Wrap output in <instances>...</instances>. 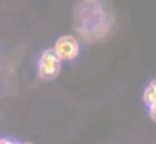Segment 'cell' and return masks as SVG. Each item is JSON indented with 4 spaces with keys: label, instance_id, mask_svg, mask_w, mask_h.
Wrapping results in <instances>:
<instances>
[{
    "label": "cell",
    "instance_id": "obj_3",
    "mask_svg": "<svg viewBox=\"0 0 156 144\" xmlns=\"http://www.w3.org/2000/svg\"><path fill=\"white\" fill-rule=\"evenodd\" d=\"M144 102H146L147 105H153L156 102V80L149 82V86L146 87V91H144Z\"/></svg>",
    "mask_w": 156,
    "mask_h": 144
},
{
    "label": "cell",
    "instance_id": "obj_1",
    "mask_svg": "<svg viewBox=\"0 0 156 144\" xmlns=\"http://www.w3.org/2000/svg\"><path fill=\"white\" fill-rule=\"evenodd\" d=\"M60 61L58 57L53 54V50H44L41 55H39V62H37V75L41 80L50 82L53 78L58 77L60 73Z\"/></svg>",
    "mask_w": 156,
    "mask_h": 144
},
{
    "label": "cell",
    "instance_id": "obj_6",
    "mask_svg": "<svg viewBox=\"0 0 156 144\" xmlns=\"http://www.w3.org/2000/svg\"><path fill=\"white\" fill-rule=\"evenodd\" d=\"M21 144H32V142H21Z\"/></svg>",
    "mask_w": 156,
    "mask_h": 144
},
{
    "label": "cell",
    "instance_id": "obj_2",
    "mask_svg": "<svg viewBox=\"0 0 156 144\" xmlns=\"http://www.w3.org/2000/svg\"><path fill=\"white\" fill-rule=\"evenodd\" d=\"M53 54L58 57L60 62H69L75 61L80 54V43L75 36H60L53 43Z\"/></svg>",
    "mask_w": 156,
    "mask_h": 144
},
{
    "label": "cell",
    "instance_id": "obj_4",
    "mask_svg": "<svg viewBox=\"0 0 156 144\" xmlns=\"http://www.w3.org/2000/svg\"><path fill=\"white\" fill-rule=\"evenodd\" d=\"M149 117L156 123V102L153 103V105H149Z\"/></svg>",
    "mask_w": 156,
    "mask_h": 144
},
{
    "label": "cell",
    "instance_id": "obj_5",
    "mask_svg": "<svg viewBox=\"0 0 156 144\" xmlns=\"http://www.w3.org/2000/svg\"><path fill=\"white\" fill-rule=\"evenodd\" d=\"M0 144H20V142H14V141H9V139H0Z\"/></svg>",
    "mask_w": 156,
    "mask_h": 144
}]
</instances>
